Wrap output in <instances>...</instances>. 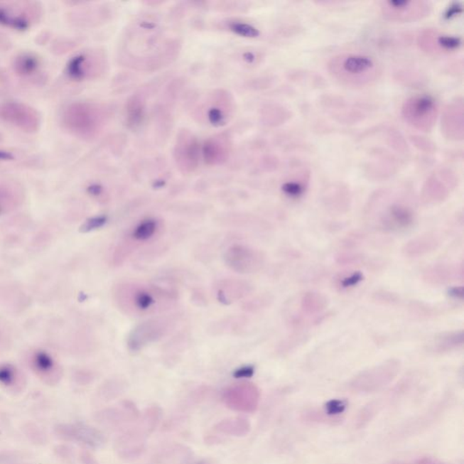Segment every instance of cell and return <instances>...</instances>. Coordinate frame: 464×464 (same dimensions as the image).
<instances>
[{
    "instance_id": "34",
    "label": "cell",
    "mask_w": 464,
    "mask_h": 464,
    "mask_svg": "<svg viewBox=\"0 0 464 464\" xmlns=\"http://www.w3.org/2000/svg\"><path fill=\"white\" fill-rule=\"evenodd\" d=\"M105 222H107V218L105 217H97V218L89 220L87 225H85L84 230L85 232H89V230L101 228V227L105 225Z\"/></svg>"
},
{
    "instance_id": "37",
    "label": "cell",
    "mask_w": 464,
    "mask_h": 464,
    "mask_svg": "<svg viewBox=\"0 0 464 464\" xmlns=\"http://www.w3.org/2000/svg\"><path fill=\"white\" fill-rule=\"evenodd\" d=\"M463 11L462 5L460 3H453V5H450L447 9L446 14H444V18L446 19L452 18L453 16L460 14Z\"/></svg>"
},
{
    "instance_id": "35",
    "label": "cell",
    "mask_w": 464,
    "mask_h": 464,
    "mask_svg": "<svg viewBox=\"0 0 464 464\" xmlns=\"http://www.w3.org/2000/svg\"><path fill=\"white\" fill-rule=\"evenodd\" d=\"M413 138L414 144H416V146L419 148L420 150L427 151L434 150V144L432 141L424 139V137L414 136Z\"/></svg>"
},
{
    "instance_id": "5",
    "label": "cell",
    "mask_w": 464,
    "mask_h": 464,
    "mask_svg": "<svg viewBox=\"0 0 464 464\" xmlns=\"http://www.w3.org/2000/svg\"><path fill=\"white\" fill-rule=\"evenodd\" d=\"M400 370V361H384L358 374L350 381V388L357 393H373L388 386L397 377Z\"/></svg>"
},
{
    "instance_id": "1",
    "label": "cell",
    "mask_w": 464,
    "mask_h": 464,
    "mask_svg": "<svg viewBox=\"0 0 464 464\" xmlns=\"http://www.w3.org/2000/svg\"><path fill=\"white\" fill-rule=\"evenodd\" d=\"M328 70L335 80L352 87L370 85L381 74L380 65L376 59L360 53L335 55L328 62Z\"/></svg>"
},
{
    "instance_id": "28",
    "label": "cell",
    "mask_w": 464,
    "mask_h": 464,
    "mask_svg": "<svg viewBox=\"0 0 464 464\" xmlns=\"http://www.w3.org/2000/svg\"><path fill=\"white\" fill-rule=\"evenodd\" d=\"M453 278V271L446 265L431 266L424 271L423 279L430 284H446Z\"/></svg>"
},
{
    "instance_id": "10",
    "label": "cell",
    "mask_w": 464,
    "mask_h": 464,
    "mask_svg": "<svg viewBox=\"0 0 464 464\" xmlns=\"http://www.w3.org/2000/svg\"><path fill=\"white\" fill-rule=\"evenodd\" d=\"M259 388L252 383H240L230 387L223 394L227 406L240 413H254L259 406Z\"/></svg>"
},
{
    "instance_id": "6",
    "label": "cell",
    "mask_w": 464,
    "mask_h": 464,
    "mask_svg": "<svg viewBox=\"0 0 464 464\" xmlns=\"http://www.w3.org/2000/svg\"><path fill=\"white\" fill-rule=\"evenodd\" d=\"M41 13L38 3L0 2V26L24 31L41 18Z\"/></svg>"
},
{
    "instance_id": "30",
    "label": "cell",
    "mask_w": 464,
    "mask_h": 464,
    "mask_svg": "<svg viewBox=\"0 0 464 464\" xmlns=\"http://www.w3.org/2000/svg\"><path fill=\"white\" fill-rule=\"evenodd\" d=\"M38 68V59L31 55H21V57L16 58L14 68L18 74L22 75H29Z\"/></svg>"
},
{
    "instance_id": "8",
    "label": "cell",
    "mask_w": 464,
    "mask_h": 464,
    "mask_svg": "<svg viewBox=\"0 0 464 464\" xmlns=\"http://www.w3.org/2000/svg\"><path fill=\"white\" fill-rule=\"evenodd\" d=\"M0 120L25 133H36L41 126V117L28 104L8 102L0 104Z\"/></svg>"
},
{
    "instance_id": "20",
    "label": "cell",
    "mask_w": 464,
    "mask_h": 464,
    "mask_svg": "<svg viewBox=\"0 0 464 464\" xmlns=\"http://www.w3.org/2000/svg\"><path fill=\"white\" fill-rule=\"evenodd\" d=\"M139 416L136 407L130 401L124 403L121 408L107 409L99 414L102 422L110 424H120L127 421L136 420Z\"/></svg>"
},
{
    "instance_id": "33",
    "label": "cell",
    "mask_w": 464,
    "mask_h": 464,
    "mask_svg": "<svg viewBox=\"0 0 464 464\" xmlns=\"http://www.w3.org/2000/svg\"><path fill=\"white\" fill-rule=\"evenodd\" d=\"M347 407V403L340 400H332L327 404V411L328 414H338L344 412Z\"/></svg>"
},
{
    "instance_id": "16",
    "label": "cell",
    "mask_w": 464,
    "mask_h": 464,
    "mask_svg": "<svg viewBox=\"0 0 464 464\" xmlns=\"http://www.w3.org/2000/svg\"><path fill=\"white\" fill-rule=\"evenodd\" d=\"M416 213L412 207L401 200L393 202L387 206L383 216V225L390 230H404L412 226Z\"/></svg>"
},
{
    "instance_id": "27",
    "label": "cell",
    "mask_w": 464,
    "mask_h": 464,
    "mask_svg": "<svg viewBox=\"0 0 464 464\" xmlns=\"http://www.w3.org/2000/svg\"><path fill=\"white\" fill-rule=\"evenodd\" d=\"M204 154L207 162L212 164L220 163L228 156V146L225 141L210 140L204 148Z\"/></svg>"
},
{
    "instance_id": "17",
    "label": "cell",
    "mask_w": 464,
    "mask_h": 464,
    "mask_svg": "<svg viewBox=\"0 0 464 464\" xmlns=\"http://www.w3.org/2000/svg\"><path fill=\"white\" fill-rule=\"evenodd\" d=\"M178 163L184 171H193L198 166L199 146L195 138L187 133L180 137L176 146Z\"/></svg>"
},
{
    "instance_id": "36",
    "label": "cell",
    "mask_w": 464,
    "mask_h": 464,
    "mask_svg": "<svg viewBox=\"0 0 464 464\" xmlns=\"http://www.w3.org/2000/svg\"><path fill=\"white\" fill-rule=\"evenodd\" d=\"M254 374V367H243L235 371L234 377L236 378H248L252 377Z\"/></svg>"
},
{
    "instance_id": "31",
    "label": "cell",
    "mask_w": 464,
    "mask_h": 464,
    "mask_svg": "<svg viewBox=\"0 0 464 464\" xmlns=\"http://www.w3.org/2000/svg\"><path fill=\"white\" fill-rule=\"evenodd\" d=\"M306 185L301 180H289L282 185V192L291 199H298L304 194Z\"/></svg>"
},
{
    "instance_id": "18",
    "label": "cell",
    "mask_w": 464,
    "mask_h": 464,
    "mask_svg": "<svg viewBox=\"0 0 464 464\" xmlns=\"http://www.w3.org/2000/svg\"><path fill=\"white\" fill-rule=\"evenodd\" d=\"M441 239L434 233H426L409 240L404 246L403 253L408 258H419L439 248Z\"/></svg>"
},
{
    "instance_id": "19",
    "label": "cell",
    "mask_w": 464,
    "mask_h": 464,
    "mask_svg": "<svg viewBox=\"0 0 464 464\" xmlns=\"http://www.w3.org/2000/svg\"><path fill=\"white\" fill-rule=\"evenodd\" d=\"M98 59L99 58L94 55H79L68 65V74L77 79L88 78L97 75L101 68Z\"/></svg>"
},
{
    "instance_id": "9",
    "label": "cell",
    "mask_w": 464,
    "mask_h": 464,
    "mask_svg": "<svg viewBox=\"0 0 464 464\" xmlns=\"http://www.w3.org/2000/svg\"><path fill=\"white\" fill-rule=\"evenodd\" d=\"M225 259L230 269L242 274L259 271L265 262L262 252L244 245L230 247L225 253Z\"/></svg>"
},
{
    "instance_id": "38",
    "label": "cell",
    "mask_w": 464,
    "mask_h": 464,
    "mask_svg": "<svg viewBox=\"0 0 464 464\" xmlns=\"http://www.w3.org/2000/svg\"><path fill=\"white\" fill-rule=\"evenodd\" d=\"M463 287H455L450 288L449 291V295L450 297L458 299V301H462L463 298Z\"/></svg>"
},
{
    "instance_id": "13",
    "label": "cell",
    "mask_w": 464,
    "mask_h": 464,
    "mask_svg": "<svg viewBox=\"0 0 464 464\" xmlns=\"http://www.w3.org/2000/svg\"><path fill=\"white\" fill-rule=\"evenodd\" d=\"M166 330V320L160 318L150 319L131 331L128 338V347L133 352L140 351L146 345L162 338Z\"/></svg>"
},
{
    "instance_id": "29",
    "label": "cell",
    "mask_w": 464,
    "mask_h": 464,
    "mask_svg": "<svg viewBox=\"0 0 464 464\" xmlns=\"http://www.w3.org/2000/svg\"><path fill=\"white\" fill-rule=\"evenodd\" d=\"M158 225L156 220H146L134 228L131 237L136 242H146L156 234Z\"/></svg>"
},
{
    "instance_id": "14",
    "label": "cell",
    "mask_w": 464,
    "mask_h": 464,
    "mask_svg": "<svg viewBox=\"0 0 464 464\" xmlns=\"http://www.w3.org/2000/svg\"><path fill=\"white\" fill-rule=\"evenodd\" d=\"M442 133L450 141H463L464 136V104L462 97L456 98L444 108Z\"/></svg>"
},
{
    "instance_id": "32",
    "label": "cell",
    "mask_w": 464,
    "mask_h": 464,
    "mask_svg": "<svg viewBox=\"0 0 464 464\" xmlns=\"http://www.w3.org/2000/svg\"><path fill=\"white\" fill-rule=\"evenodd\" d=\"M364 276L360 271L355 272L353 274L347 276L341 281L342 288H353L360 284L363 281Z\"/></svg>"
},
{
    "instance_id": "7",
    "label": "cell",
    "mask_w": 464,
    "mask_h": 464,
    "mask_svg": "<svg viewBox=\"0 0 464 464\" xmlns=\"http://www.w3.org/2000/svg\"><path fill=\"white\" fill-rule=\"evenodd\" d=\"M381 11L387 21L409 23L429 16L432 4L423 0H389L381 3Z\"/></svg>"
},
{
    "instance_id": "23",
    "label": "cell",
    "mask_w": 464,
    "mask_h": 464,
    "mask_svg": "<svg viewBox=\"0 0 464 464\" xmlns=\"http://www.w3.org/2000/svg\"><path fill=\"white\" fill-rule=\"evenodd\" d=\"M463 345V332H446L434 338L432 345L433 351L436 353H447V352L458 350Z\"/></svg>"
},
{
    "instance_id": "11",
    "label": "cell",
    "mask_w": 464,
    "mask_h": 464,
    "mask_svg": "<svg viewBox=\"0 0 464 464\" xmlns=\"http://www.w3.org/2000/svg\"><path fill=\"white\" fill-rule=\"evenodd\" d=\"M458 183L456 174L443 169L434 173L426 180L423 187L422 197L427 203H440L448 198L450 190Z\"/></svg>"
},
{
    "instance_id": "22",
    "label": "cell",
    "mask_w": 464,
    "mask_h": 464,
    "mask_svg": "<svg viewBox=\"0 0 464 464\" xmlns=\"http://www.w3.org/2000/svg\"><path fill=\"white\" fill-rule=\"evenodd\" d=\"M22 200L23 193L19 187L15 184H0V215L18 208Z\"/></svg>"
},
{
    "instance_id": "3",
    "label": "cell",
    "mask_w": 464,
    "mask_h": 464,
    "mask_svg": "<svg viewBox=\"0 0 464 464\" xmlns=\"http://www.w3.org/2000/svg\"><path fill=\"white\" fill-rule=\"evenodd\" d=\"M105 114L97 104L77 103L69 105L63 115L65 128L74 136L91 139L103 128Z\"/></svg>"
},
{
    "instance_id": "2",
    "label": "cell",
    "mask_w": 464,
    "mask_h": 464,
    "mask_svg": "<svg viewBox=\"0 0 464 464\" xmlns=\"http://www.w3.org/2000/svg\"><path fill=\"white\" fill-rule=\"evenodd\" d=\"M114 298L122 311L129 315H148L163 311V304L174 301L173 294L154 286L126 283L114 291Z\"/></svg>"
},
{
    "instance_id": "12",
    "label": "cell",
    "mask_w": 464,
    "mask_h": 464,
    "mask_svg": "<svg viewBox=\"0 0 464 464\" xmlns=\"http://www.w3.org/2000/svg\"><path fill=\"white\" fill-rule=\"evenodd\" d=\"M28 361L32 371L45 384L54 386L60 381V365L48 352L41 350L29 352Z\"/></svg>"
},
{
    "instance_id": "24",
    "label": "cell",
    "mask_w": 464,
    "mask_h": 464,
    "mask_svg": "<svg viewBox=\"0 0 464 464\" xmlns=\"http://www.w3.org/2000/svg\"><path fill=\"white\" fill-rule=\"evenodd\" d=\"M0 384L12 391H21L26 386V378L21 370L9 364L0 365Z\"/></svg>"
},
{
    "instance_id": "39",
    "label": "cell",
    "mask_w": 464,
    "mask_h": 464,
    "mask_svg": "<svg viewBox=\"0 0 464 464\" xmlns=\"http://www.w3.org/2000/svg\"><path fill=\"white\" fill-rule=\"evenodd\" d=\"M417 464H444L441 460L432 458V457H423L418 460Z\"/></svg>"
},
{
    "instance_id": "21",
    "label": "cell",
    "mask_w": 464,
    "mask_h": 464,
    "mask_svg": "<svg viewBox=\"0 0 464 464\" xmlns=\"http://www.w3.org/2000/svg\"><path fill=\"white\" fill-rule=\"evenodd\" d=\"M65 436L88 446L99 447L104 443L103 434L99 431L87 426H65Z\"/></svg>"
},
{
    "instance_id": "4",
    "label": "cell",
    "mask_w": 464,
    "mask_h": 464,
    "mask_svg": "<svg viewBox=\"0 0 464 464\" xmlns=\"http://www.w3.org/2000/svg\"><path fill=\"white\" fill-rule=\"evenodd\" d=\"M401 117L414 129L428 133L436 123L438 105L431 95H416L404 102Z\"/></svg>"
},
{
    "instance_id": "26",
    "label": "cell",
    "mask_w": 464,
    "mask_h": 464,
    "mask_svg": "<svg viewBox=\"0 0 464 464\" xmlns=\"http://www.w3.org/2000/svg\"><path fill=\"white\" fill-rule=\"evenodd\" d=\"M328 298L317 291L306 292L301 301L302 311L307 315L320 313L328 308Z\"/></svg>"
},
{
    "instance_id": "25",
    "label": "cell",
    "mask_w": 464,
    "mask_h": 464,
    "mask_svg": "<svg viewBox=\"0 0 464 464\" xmlns=\"http://www.w3.org/2000/svg\"><path fill=\"white\" fill-rule=\"evenodd\" d=\"M215 430L220 433L232 436H245L251 431V423L242 417L229 418L216 424Z\"/></svg>"
},
{
    "instance_id": "15",
    "label": "cell",
    "mask_w": 464,
    "mask_h": 464,
    "mask_svg": "<svg viewBox=\"0 0 464 464\" xmlns=\"http://www.w3.org/2000/svg\"><path fill=\"white\" fill-rule=\"evenodd\" d=\"M418 44L424 51L438 54L457 50L462 47L463 41L457 36L428 31L423 32L418 37Z\"/></svg>"
}]
</instances>
